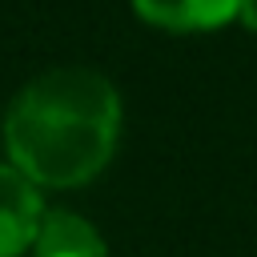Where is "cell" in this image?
I'll list each match as a JSON object with an SVG mask.
<instances>
[{
    "label": "cell",
    "instance_id": "obj_5",
    "mask_svg": "<svg viewBox=\"0 0 257 257\" xmlns=\"http://www.w3.org/2000/svg\"><path fill=\"white\" fill-rule=\"evenodd\" d=\"M237 16L245 20V28H253V32H257V0H241V8H237Z\"/></svg>",
    "mask_w": 257,
    "mask_h": 257
},
{
    "label": "cell",
    "instance_id": "obj_3",
    "mask_svg": "<svg viewBox=\"0 0 257 257\" xmlns=\"http://www.w3.org/2000/svg\"><path fill=\"white\" fill-rule=\"evenodd\" d=\"M32 257H108L104 237L68 209H52L40 221V233L32 241Z\"/></svg>",
    "mask_w": 257,
    "mask_h": 257
},
{
    "label": "cell",
    "instance_id": "obj_2",
    "mask_svg": "<svg viewBox=\"0 0 257 257\" xmlns=\"http://www.w3.org/2000/svg\"><path fill=\"white\" fill-rule=\"evenodd\" d=\"M40 221H44V205L36 185L20 169L0 165V257H20L36 241Z\"/></svg>",
    "mask_w": 257,
    "mask_h": 257
},
{
    "label": "cell",
    "instance_id": "obj_4",
    "mask_svg": "<svg viewBox=\"0 0 257 257\" xmlns=\"http://www.w3.org/2000/svg\"><path fill=\"white\" fill-rule=\"evenodd\" d=\"M133 8L169 32H201L237 16L241 0H133Z\"/></svg>",
    "mask_w": 257,
    "mask_h": 257
},
{
    "label": "cell",
    "instance_id": "obj_1",
    "mask_svg": "<svg viewBox=\"0 0 257 257\" xmlns=\"http://www.w3.org/2000/svg\"><path fill=\"white\" fill-rule=\"evenodd\" d=\"M120 137V96L96 68H48L32 76L4 112L12 169L32 185H84Z\"/></svg>",
    "mask_w": 257,
    "mask_h": 257
}]
</instances>
